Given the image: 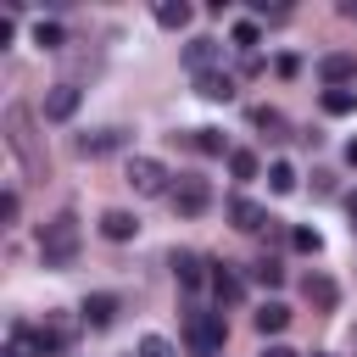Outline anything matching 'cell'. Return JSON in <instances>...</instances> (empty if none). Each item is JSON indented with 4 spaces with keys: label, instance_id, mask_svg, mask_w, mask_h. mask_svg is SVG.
<instances>
[{
    "label": "cell",
    "instance_id": "obj_23",
    "mask_svg": "<svg viewBox=\"0 0 357 357\" xmlns=\"http://www.w3.org/2000/svg\"><path fill=\"white\" fill-rule=\"evenodd\" d=\"M268 190H273V195H290V190H296V167H290V162H268Z\"/></svg>",
    "mask_w": 357,
    "mask_h": 357
},
{
    "label": "cell",
    "instance_id": "obj_30",
    "mask_svg": "<svg viewBox=\"0 0 357 357\" xmlns=\"http://www.w3.org/2000/svg\"><path fill=\"white\" fill-rule=\"evenodd\" d=\"M139 357H178V351H173V340H162V335H145V340H139Z\"/></svg>",
    "mask_w": 357,
    "mask_h": 357
},
{
    "label": "cell",
    "instance_id": "obj_7",
    "mask_svg": "<svg viewBox=\"0 0 357 357\" xmlns=\"http://www.w3.org/2000/svg\"><path fill=\"white\" fill-rule=\"evenodd\" d=\"M318 78H324L329 89H351V84H357V56H351V50H329V56L318 61Z\"/></svg>",
    "mask_w": 357,
    "mask_h": 357
},
{
    "label": "cell",
    "instance_id": "obj_34",
    "mask_svg": "<svg viewBox=\"0 0 357 357\" xmlns=\"http://www.w3.org/2000/svg\"><path fill=\"white\" fill-rule=\"evenodd\" d=\"M346 218H351V229H357V190L346 195Z\"/></svg>",
    "mask_w": 357,
    "mask_h": 357
},
{
    "label": "cell",
    "instance_id": "obj_26",
    "mask_svg": "<svg viewBox=\"0 0 357 357\" xmlns=\"http://www.w3.org/2000/svg\"><path fill=\"white\" fill-rule=\"evenodd\" d=\"M251 273H257V284H268V290H279V284H284V262H279V257H262Z\"/></svg>",
    "mask_w": 357,
    "mask_h": 357
},
{
    "label": "cell",
    "instance_id": "obj_20",
    "mask_svg": "<svg viewBox=\"0 0 357 357\" xmlns=\"http://www.w3.org/2000/svg\"><path fill=\"white\" fill-rule=\"evenodd\" d=\"M190 17H195V11H190L184 0H162V6H156V22H162V28H190Z\"/></svg>",
    "mask_w": 357,
    "mask_h": 357
},
{
    "label": "cell",
    "instance_id": "obj_31",
    "mask_svg": "<svg viewBox=\"0 0 357 357\" xmlns=\"http://www.w3.org/2000/svg\"><path fill=\"white\" fill-rule=\"evenodd\" d=\"M17 212H22V201H17V190H6V195H0V229H11Z\"/></svg>",
    "mask_w": 357,
    "mask_h": 357
},
{
    "label": "cell",
    "instance_id": "obj_16",
    "mask_svg": "<svg viewBox=\"0 0 357 357\" xmlns=\"http://www.w3.org/2000/svg\"><path fill=\"white\" fill-rule=\"evenodd\" d=\"M212 296H218L223 307H234V301L245 296V284H240V273H234L229 262H218V268H212Z\"/></svg>",
    "mask_w": 357,
    "mask_h": 357
},
{
    "label": "cell",
    "instance_id": "obj_36",
    "mask_svg": "<svg viewBox=\"0 0 357 357\" xmlns=\"http://www.w3.org/2000/svg\"><path fill=\"white\" fill-rule=\"evenodd\" d=\"M346 162H351V167H357V139H351V145H346Z\"/></svg>",
    "mask_w": 357,
    "mask_h": 357
},
{
    "label": "cell",
    "instance_id": "obj_24",
    "mask_svg": "<svg viewBox=\"0 0 357 357\" xmlns=\"http://www.w3.org/2000/svg\"><path fill=\"white\" fill-rule=\"evenodd\" d=\"M290 245H296L301 257H318V251H324V234L307 229V223H296V229H290Z\"/></svg>",
    "mask_w": 357,
    "mask_h": 357
},
{
    "label": "cell",
    "instance_id": "obj_12",
    "mask_svg": "<svg viewBox=\"0 0 357 357\" xmlns=\"http://www.w3.org/2000/svg\"><path fill=\"white\" fill-rule=\"evenodd\" d=\"M128 145V128H95V134H78V151L84 156H112Z\"/></svg>",
    "mask_w": 357,
    "mask_h": 357
},
{
    "label": "cell",
    "instance_id": "obj_22",
    "mask_svg": "<svg viewBox=\"0 0 357 357\" xmlns=\"http://www.w3.org/2000/svg\"><path fill=\"white\" fill-rule=\"evenodd\" d=\"M190 151H201V156H223V134H218V128H190Z\"/></svg>",
    "mask_w": 357,
    "mask_h": 357
},
{
    "label": "cell",
    "instance_id": "obj_8",
    "mask_svg": "<svg viewBox=\"0 0 357 357\" xmlns=\"http://www.w3.org/2000/svg\"><path fill=\"white\" fill-rule=\"evenodd\" d=\"M117 312H123V301H117L112 290H95V296H84V307H78V318H84L89 329H112Z\"/></svg>",
    "mask_w": 357,
    "mask_h": 357
},
{
    "label": "cell",
    "instance_id": "obj_17",
    "mask_svg": "<svg viewBox=\"0 0 357 357\" xmlns=\"http://www.w3.org/2000/svg\"><path fill=\"white\" fill-rule=\"evenodd\" d=\"M251 324H257L262 335H279V329L290 324V307H284V301H262V307L251 312Z\"/></svg>",
    "mask_w": 357,
    "mask_h": 357
},
{
    "label": "cell",
    "instance_id": "obj_19",
    "mask_svg": "<svg viewBox=\"0 0 357 357\" xmlns=\"http://www.w3.org/2000/svg\"><path fill=\"white\" fill-rule=\"evenodd\" d=\"M324 112L329 117H357V89H324Z\"/></svg>",
    "mask_w": 357,
    "mask_h": 357
},
{
    "label": "cell",
    "instance_id": "obj_3",
    "mask_svg": "<svg viewBox=\"0 0 357 357\" xmlns=\"http://www.w3.org/2000/svg\"><path fill=\"white\" fill-rule=\"evenodd\" d=\"M184 340H190V351H195V357H218V351H223V340H229V324H223V312H206V307H195V312L184 318Z\"/></svg>",
    "mask_w": 357,
    "mask_h": 357
},
{
    "label": "cell",
    "instance_id": "obj_2",
    "mask_svg": "<svg viewBox=\"0 0 357 357\" xmlns=\"http://www.w3.org/2000/svg\"><path fill=\"white\" fill-rule=\"evenodd\" d=\"M28 123H33V117H28V106H22V100H17V106H6V145H11V151H17V162L39 178V173H45V156H39V145H33V128H28Z\"/></svg>",
    "mask_w": 357,
    "mask_h": 357
},
{
    "label": "cell",
    "instance_id": "obj_28",
    "mask_svg": "<svg viewBox=\"0 0 357 357\" xmlns=\"http://www.w3.org/2000/svg\"><path fill=\"white\" fill-rule=\"evenodd\" d=\"M39 340H45V351L56 357V351H67V340H73V329H67V324H45V329H39Z\"/></svg>",
    "mask_w": 357,
    "mask_h": 357
},
{
    "label": "cell",
    "instance_id": "obj_13",
    "mask_svg": "<svg viewBox=\"0 0 357 357\" xmlns=\"http://www.w3.org/2000/svg\"><path fill=\"white\" fill-rule=\"evenodd\" d=\"M173 273H178V284H184V290H201V284H212V273H206V257H195V251H173Z\"/></svg>",
    "mask_w": 357,
    "mask_h": 357
},
{
    "label": "cell",
    "instance_id": "obj_5",
    "mask_svg": "<svg viewBox=\"0 0 357 357\" xmlns=\"http://www.w3.org/2000/svg\"><path fill=\"white\" fill-rule=\"evenodd\" d=\"M173 173L156 162V156H128V190L134 195H167L173 184H167Z\"/></svg>",
    "mask_w": 357,
    "mask_h": 357
},
{
    "label": "cell",
    "instance_id": "obj_32",
    "mask_svg": "<svg viewBox=\"0 0 357 357\" xmlns=\"http://www.w3.org/2000/svg\"><path fill=\"white\" fill-rule=\"evenodd\" d=\"M273 67H279V78H296V73H301V56H279Z\"/></svg>",
    "mask_w": 357,
    "mask_h": 357
},
{
    "label": "cell",
    "instance_id": "obj_27",
    "mask_svg": "<svg viewBox=\"0 0 357 357\" xmlns=\"http://www.w3.org/2000/svg\"><path fill=\"white\" fill-rule=\"evenodd\" d=\"M257 167H262L257 151H229V173H234V178H257Z\"/></svg>",
    "mask_w": 357,
    "mask_h": 357
},
{
    "label": "cell",
    "instance_id": "obj_21",
    "mask_svg": "<svg viewBox=\"0 0 357 357\" xmlns=\"http://www.w3.org/2000/svg\"><path fill=\"white\" fill-rule=\"evenodd\" d=\"M33 45H39V50H61V45H67V28H61V22H33Z\"/></svg>",
    "mask_w": 357,
    "mask_h": 357
},
{
    "label": "cell",
    "instance_id": "obj_10",
    "mask_svg": "<svg viewBox=\"0 0 357 357\" xmlns=\"http://www.w3.org/2000/svg\"><path fill=\"white\" fill-rule=\"evenodd\" d=\"M301 296H307V301H312L318 312H335V307H340V284H335L329 273H318V268H312V273L301 279Z\"/></svg>",
    "mask_w": 357,
    "mask_h": 357
},
{
    "label": "cell",
    "instance_id": "obj_18",
    "mask_svg": "<svg viewBox=\"0 0 357 357\" xmlns=\"http://www.w3.org/2000/svg\"><path fill=\"white\" fill-rule=\"evenodd\" d=\"M195 89H201L206 100H234V78H229V73H206V78H195Z\"/></svg>",
    "mask_w": 357,
    "mask_h": 357
},
{
    "label": "cell",
    "instance_id": "obj_1",
    "mask_svg": "<svg viewBox=\"0 0 357 357\" xmlns=\"http://www.w3.org/2000/svg\"><path fill=\"white\" fill-rule=\"evenodd\" d=\"M78 245H84V234H78V218L73 212H56L50 223H39V262L45 268H73L78 262Z\"/></svg>",
    "mask_w": 357,
    "mask_h": 357
},
{
    "label": "cell",
    "instance_id": "obj_37",
    "mask_svg": "<svg viewBox=\"0 0 357 357\" xmlns=\"http://www.w3.org/2000/svg\"><path fill=\"white\" fill-rule=\"evenodd\" d=\"M324 357H329V351H324Z\"/></svg>",
    "mask_w": 357,
    "mask_h": 357
},
{
    "label": "cell",
    "instance_id": "obj_33",
    "mask_svg": "<svg viewBox=\"0 0 357 357\" xmlns=\"http://www.w3.org/2000/svg\"><path fill=\"white\" fill-rule=\"evenodd\" d=\"M262 357H301V351H290V346H262Z\"/></svg>",
    "mask_w": 357,
    "mask_h": 357
},
{
    "label": "cell",
    "instance_id": "obj_29",
    "mask_svg": "<svg viewBox=\"0 0 357 357\" xmlns=\"http://www.w3.org/2000/svg\"><path fill=\"white\" fill-rule=\"evenodd\" d=\"M229 39H234V45H240V50H245V56H251V45H257V39H262V28H257V22H251V17H245V22H234V33H229Z\"/></svg>",
    "mask_w": 357,
    "mask_h": 357
},
{
    "label": "cell",
    "instance_id": "obj_9",
    "mask_svg": "<svg viewBox=\"0 0 357 357\" xmlns=\"http://www.w3.org/2000/svg\"><path fill=\"white\" fill-rule=\"evenodd\" d=\"M78 100H84L78 84H50V89H45V117H50V123H67V117L78 112Z\"/></svg>",
    "mask_w": 357,
    "mask_h": 357
},
{
    "label": "cell",
    "instance_id": "obj_6",
    "mask_svg": "<svg viewBox=\"0 0 357 357\" xmlns=\"http://www.w3.org/2000/svg\"><path fill=\"white\" fill-rule=\"evenodd\" d=\"M184 67H190L195 78L223 73V45H218V39H190V45H184Z\"/></svg>",
    "mask_w": 357,
    "mask_h": 357
},
{
    "label": "cell",
    "instance_id": "obj_15",
    "mask_svg": "<svg viewBox=\"0 0 357 357\" xmlns=\"http://www.w3.org/2000/svg\"><path fill=\"white\" fill-rule=\"evenodd\" d=\"M100 234H106L112 245H123V240H134V234H139V218H134V212H123V206H112V212H100Z\"/></svg>",
    "mask_w": 357,
    "mask_h": 357
},
{
    "label": "cell",
    "instance_id": "obj_4",
    "mask_svg": "<svg viewBox=\"0 0 357 357\" xmlns=\"http://www.w3.org/2000/svg\"><path fill=\"white\" fill-rule=\"evenodd\" d=\"M167 201H173V212H178V218H201V212L212 206V184H206V178H195V173H178V184L167 190Z\"/></svg>",
    "mask_w": 357,
    "mask_h": 357
},
{
    "label": "cell",
    "instance_id": "obj_14",
    "mask_svg": "<svg viewBox=\"0 0 357 357\" xmlns=\"http://www.w3.org/2000/svg\"><path fill=\"white\" fill-rule=\"evenodd\" d=\"M229 218H234V229H240V234H257L262 223H273V218H268L251 195H234V201H229Z\"/></svg>",
    "mask_w": 357,
    "mask_h": 357
},
{
    "label": "cell",
    "instance_id": "obj_11",
    "mask_svg": "<svg viewBox=\"0 0 357 357\" xmlns=\"http://www.w3.org/2000/svg\"><path fill=\"white\" fill-rule=\"evenodd\" d=\"M0 357H50L45 351V340H39V329L33 324H11V335H6V351Z\"/></svg>",
    "mask_w": 357,
    "mask_h": 357
},
{
    "label": "cell",
    "instance_id": "obj_25",
    "mask_svg": "<svg viewBox=\"0 0 357 357\" xmlns=\"http://www.w3.org/2000/svg\"><path fill=\"white\" fill-rule=\"evenodd\" d=\"M251 123H257L262 134H273V139H284V117H279L273 106H251Z\"/></svg>",
    "mask_w": 357,
    "mask_h": 357
},
{
    "label": "cell",
    "instance_id": "obj_35",
    "mask_svg": "<svg viewBox=\"0 0 357 357\" xmlns=\"http://www.w3.org/2000/svg\"><path fill=\"white\" fill-rule=\"evenodd\" d=\"M340 17H351V22H357V0H346V6H340Z\"/></svg>",
    "mask_w": 357,
    "mask_h": 357
}]
</instances>
